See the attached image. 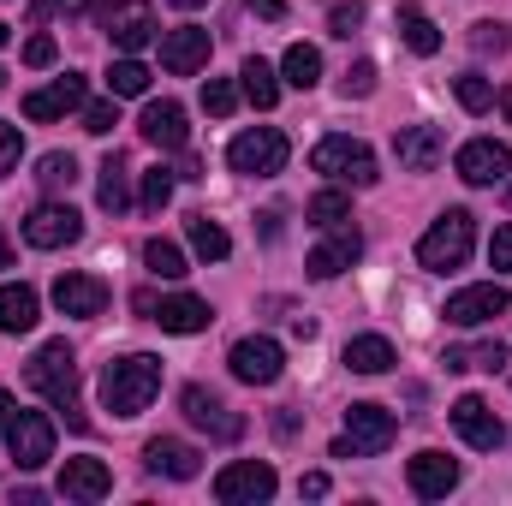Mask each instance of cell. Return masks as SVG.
<instances>
[{"mask_svg": "<svg viewBox=\"0 0 512 506\" xmlns=\"http://www.w3.org/2000/svg\"><path fill=\"white\" fill-rule=\"evenodd\" d=\"M24 381H30L54 411H66V423H72L78 435L90 429V417H84V405H78V358H72V346H66V340L36 346V358L24 364Z\"/></svg>", "mask_w": 512, "mask_h": 506, "instance_id": "6da1fadb", "label": "cell"}, {"mask_svg": "<svg viewBox=\"0 0 512 506\" xmlns=\"http://www.w3.org/2000/svg\"><path fill=\"white\" fill-rule=\"evenodd\" d=\"M155 393H161V358H149V352L114 358V364L102 370V405H108L114 417H137V411H149Z\"/></svg>", "mask_w": 512, "mask_h": 506, "instance_id": "7a4b0ae2", "label": "cell"}, {"mask_svg": "<svg viewBox=\"0 0 512 506\" xmlns=\"http://www.w3.org/2000/svg\"><path fill=\"white\" fill-rule=\"evenodd\" d=\"M477 245V221L465 215V209H447L423 239H417V262L429 268V274H447V268H459L465 256Z\"/></svg>", "mask_w": 512, "mask_h": 506, "instance_id": "3957f363", "label": "cell"}, {"mask_svg": "<svg viewBox=\"0 0 512 506\" xmlns=\"http://www.w3.org/2000/svg\"><path fill=\"white\" fill-rule=\"evenodd\" d=\"M310 167L328 173V179H340V185H358V191H370V185L382 179L370 143H358V137H322V143L310 149Z\"/></svg>", "mask_w": 512, "mask_h": 506, "instance_id": "277c9868", "label": "cell"}, {"mask_svg": "<svg viewBox=\"0 0 512 506\" xmlns=\"http://www.w3.org/2000/svg\"><path fill=\"white\" fill-rule=\"evenodd\" d=\"M286 137L274 126H256V131H239L233 143H227V167L233 173H245V179H274L280 167H286Z\"/></svg>", "mask_w": 512, "mask_h": 506, "instance_id": "5b68a950", "label": "cell"}, {"mask_svg": "<svg viewBox=\"0 0 512 506\" xmlns=\"http://www.w3.org/2000/svg\"><path fill=\"white\" fill-rule=\"evenodd\" d=\"M6 453L18 459V471H42L54 459V423L42 411H6Z\"/></svg>", "mask_w": 512, "mask_h": 506, "instance_id": "8992f818", "label": "cell"}, {"mask_svg": "<svg viewBox=\"0 0 512 506\" xmlns=\"http://www.w3.org/2000/svg\"><path fill=\"white\" fill-rule=\"evenodd\" d=\"M227 370L245 381V387H274L280 370H286V352H280V340H268V334H245V340L227 352Z\"/></svg>", "mask_w": 512, "mask_h": 506, "instance_id": "52a82bcc", "label": "cell"}, {"mask_svg": "<svg viewBox=\"0 0 512 506\" xmlns=\"http://www.w3.org/2000/svg\"><path fill=\"white\" fill-rule=\"evenodd\" d=\"M24 239H30L36 251L78 245V239H84V215H78L72 203H36V209L24 215Z\"/></svg>", "mask_w": 512, "mask_h": 506, "instance_id": "ba28073f", "label": "cell"}, {"mask_svg": "<svg viewBox=\"0 0 512 506\" xmlns=\"http://www.w3.org/2000/svg\"><path fill=\"white\" fill-rule=\"evenodd\" d=\"M131 304H137V310H143L149 322H161L167 334H203V328L215 322V316H209V304H203V298H191V292H173V298H155V292H137Z\"/></svg>", "mask_w": 512, "mask_h": 506, "instance_id": "9c48e42d", "label": "cell"}, {"mask_svg": "<svg viewBox=\"0 0 512 506\" xmlns=\"http://www.w3.org/2000/svg\"><path fill=\"white\" fill-rule=\"evenodd\" d=\"M447 417H453V429H459L477 453H501V447H507V423L489 411V399H483V393L453 399V411H447Z\"/></svg>", "mask_w": 512, "mask_h": 506, "instance_id": "30bf717a", "label": "cell"}, {"mask_svg": "<svg viewBox=\"0 0 512 506\" xmlns=\"http://www.w3.org/2000/svg\"><path fill=\"white\" fill-rule=\"evenodd\" d=\"M268 495H274V465H262V459H239V465H227L215 477V501L221 506H256Z\"/></svg>", "mask_w": 512, "mask_h": 506, "instance_id": "8fae6325", "label": "cell"}, {"mask_svg": "<svg viewBox=\"0 0 512 506\" xmlns=\"http://www.w3.org/2000/svg\"><path fill=\"white\" fill-rule=\"evenodd\" d=\"M507 310H512V292L507 286H495V280H483V286L453 292L441 316H447L453 328H477V322H495V316H507Z\"/></svg>", "mask_w": 512, "mask_h": 506, "instance_id": "7c38bea8", "label": "cell"}, {"mask_svg": "<svg viewBox=\"0 0 512 506\" xmlns=\"http://www.w3.org/2000/svg\"><path fill=\"white\" fill-rule=\"evenodd\" d=\"M393 435H399V417H393L387 405H352V411H346V441H352L364 459H370V453H387Z\"/></svg>", "mask_w": 512, "mask_h": 506, "instance_id": "4fadbf2b", "label": "cell"}, {"mask_svg": "<svg viewBox=\"0 0 512 506\" xmlns=\"http://www.w3.org/2000/svg\"><path fill=\"white\" fill-rule=\"evenodd\" d=\"M179 405H185V417H191L197 429H209L215 441H239V435H245V417H239V411H227L209 387H185V393H179Z\"/></svg>", "mask_w": 512, "mask_h": 506, "instance_id": "5bb4252c", "label": "cell"}, {"mask_svg": "<svg viewBox=\"0 0 512 506\" xmlns=\"http://www.w3.org/2000/svg\"><path fill=\"white\" fill-rule=\"evenodd\" d=\"M54 304H60V316L90 322V316L108 310V280H96V274H60L54 280Z\"/></svg>", "mask_w": 512, "mask_h": 506, "instance_id": "9a60e30c", "label": "cell"}, {"mask_svg": "<svg viewBox=\"0 0 512 506\" xmlns=\"http://www.w3.org/2000/svg\"><path fill=\"white\" fill-rule=\"evenodd\" d=\"M453 167H459L465 185H495V179H507L512 155H507V143H495V137H471V143L459 149Z\"/></svg>", "mask_w": 512, "mask_h": 506, "instance_id": "2e32d148", "label": "cell"}, {"mask_svg": "<svg viewBox=\"0 0 512 506\" xmlns=\"http://www.w3.org/2000/svg\"><path fill=\"white\" fill-rule=\"evenodd\" d=\"M102 30L114 36L120 54H137V48L155 42V12H149V0H126V6H114V12L102 18Z\"/></svg>", "mask_w": 512, "mask_h": 506, "instance_id": "e0dca14e", "label": "cell"}, {"mask_svg": "<svg viewBox=\"0 0 512 506\" xmlns=\"http://www.w3.org/2000/svg\"><path fill=\"white\" fill-rule=\"evenodd\" d=\"M161 66H167L173 78H191V72H203V66H209V30H197V24H185V30H167V36H161Z\"/></svg>", "mask_w": 512, "mask_h": 506, "instance_id": "ac0fdd59", "label": "cell"}, {"mask_svg": "<svg viewBox=\"0 0 512 506\" xmlns=\"http://www.w3.org/2000/svg\"><path fill=\"white\" fill-rule=\"evenodd\" d=\"M84 108V78L78 72H66V78H54L48 90H30L24 96V120H66V114H78Z\"/></svg>", "mask_w": 512, "mask_h": 506, "instance_id": "d6986e66", "label": "cell"}, {"mask_svg": "<svg viewBox=\"0 0 512 506\" xmlns=\"http://www.w3.org/2000/svg\"><path fill=\"white\" fill-rule=\"evenodd\" d=\"M405 483H411V495L441 501V495L459 489V459H447V453H417V459L405 465Z\"/></svg>", "mask_w": 512, "mask_h": 506, "instance_id": "ffe728a7", "label": "cell"}, {"mask_svg": "<svg viewBox=\"0 0 512 506\" xmlns=\"http://www.w3.org/2000/svg\"><path fill=\"white\" fill-rule=\"evenodd\" d=\"M143 465H149L155 477H173V483H191V477L203 471L197 447H185V441H173V435H155V441L143 447Z\"/></svg>", "mask_w": 512, "mask_h": 506, "instance_id": "44dd1931", "label": "cell"}, {"mask_svg": "<svg viewBox=\"0 0 512 506\" xmlns=\"http://www.w3.org/2000/svg\"><path fill=\"white\" fill-rule=\"evenodd\" d=\"M393 155H399L405 173H429L447 155V137H441V126H405L393 137Z\"/></svg>", "mask_w": 512, "mask_h": 506, "instance_id": "7402d4cb", "label": "cell"}, {"mask_svg": "<svg viewBox=\"0 0 512 506\" xmlns=\"http://www.w3.org/2000/svg\"><path fill=\"white\" fill-rule=\"evenodd\" d=\"M137 137H143V143H155V149H185V137H191L185 108H179V102H149V108H143V120H137Z\"/></svg>", "mask_w": 512, "mask_h": 506, "instance_id": "603a6c76", "label": "cell"}, {"mask_svg": "<svg viewBox=\"0 0 512 506\" xmlns=\"http://www.w3.org/2000/svg\"><path fill=\"white\" fill-rule=\"evenodd\" d=\"M358 256H364V239H358V227H334V239H328V245H316L304 268H310V280H334V274H346Z\"/></svg>", "mask_w": 512, "mask_h": 506, "instance_id": "cb8c5ba5", "label": "cell"}, {"mask_svg": "<svg viewBox=\"0 0 512 506\" xmlns=\"http://www.w3.org/2000/svg\"><path fill=\"white\" fill-rule=\"evenodd\" d=\"M108 489H114V471L102 459H66V471H60V495L66 501H102Z\"/></svg>", "mask_w": 512, "mask_h": 506, "instance_id": "d4e9b609", "label": "cell"}, {"mask_svg": "<svg viewBox=\"0 0 512 506\" xmlns=\"http://www.w3.org/2000/svg\"><path fill=\"white\" fill-rule=\"evenodd\" d=\"M393 364H399V352H393V340H382V334L346 340V370H358V376H387Z\"/></svg>", "mask_w": 512, "mask_h": 506, "instance_id": "484cf974", "label": "cell"}, {"mask_svg": "<svg viewBox=\"0 0 512 506\" xmlns=\"http://www.w3.org/2000/svg\"><path fill=\"white\" fill-rule=\"evenodd\" d=\"M42 316V298L30 286H0V334H30Z\"/></svg>", "mask_w": 512, "mask_h": 506, "instance_id": "4316f807", "label": "cell"}, {"mask_svg": "<svg viewBox=\"0 0 512 506\" xmlns=\"http://www.w3.org/2000/svg\"><path fill=\"white\" fill-rule=\"evenodd\" d=\"M96 203L108 209V215H126L131 209V167L120 155H108L102 161V179H96Z\"/></svg>", "mask_w": 512, "mask_h": 506, "instance_id": "83f0119b", "label": "cell"}, {"mask_svg": "<svg viewBox=\"0 0 512 506\" xmlns=\"http://www.w3.org/2000/svg\"><path fill=\"white\" fill-rule=\"evenodd\" d=\"M399 36H405L411 54H441V30L423 6H399Z\"/></svg>", "mask_w": 512, "mask_h": 506, "instance_id": "f1b7e54d", "label": "cell"}, {"mask_svg": "<svg viewBox=\"0 0 512 506\" xmlns=\"http://www.w3.org/2000/svg\"><path fill=\"white\" fill-rule=\"evenodd\" d=\"M185 233H191V251L203 256V262H227V256H233L227 227H221V221H209V215H191V221H185Z\"/></svg>", "mask_w": 512, "mask_h": 506, "instance_id": "f546056e", "label": "cell"}, {"mask_svg": "<svg viewBox=\"0 0 512 506\" xmlns=\"http://www.w3.org/2000/svg\"><path fill=\"white\" fill-rule=\"evenodd\" d=\"M280 72H286L292 90H316V78H322V54H316L310 42H292L286 60H280Z\"/></svg>", "mask_w": 512, "mask_h": 506, "instance_id": "4dcf8cb0", "label": "cell"}, {"mask_svg": "<svg viewBox=\"0 0 512 506\" xmlns=\"http://www.w3.org/2000/svg\"><path fill=\"white\" fill-rule=\"evenodd\" d=\"M441 364H447V370H501V364H507V346H501V340H483V346H447Z\"/></svg>", "mask_w": 512, "mask_h": 506, "instance_id": "1f68e13d", "label": "cell"}, {"mask_svg": "<svg viewBox=\"0 0 512 506\" xmlns=\"http://www.w3.org/2000/svg\"><path fill=\"white\" fill-rule=\"evenodd\" d=\"M239 78H245L239 90L251 96L256 108H274V102H280V78H274V66H268V60H245V66H239Z\"/></svg>", "mask_w": 512, "mask_h": 506, "instance_id": "d6a6232c", "label": "cell"}, {"mask_svg": "<svg viewBox=\"0 0 512 506\" xmlns=\"http://www.w3.org/2000/svg\"><path fill=\"white\" fill-rule=\"evenodd\" d=\"M36 185H42L48 197L72 191V185H78V161H72V155H60V149H54V155H42V161H36Z\"/></svg>", "mask_w": 512, "mask_h": 506, "instance_id": "836d02e7", "label": "cell"}, {"mask_svg": "<svg viewBox=\"0 0 512 506\" xmlns=\"http://www.w3.org/2000/svg\"><path fill=\"white\" fill-rule=\"evenodd\" d=\"M143 90H149V66H143V60H114V66H108V96H114V102H126V96H143Z\"/></svg>", "mask_w": 512, "mask_h": 506, "instance_id": "e575fe53", "label": "cell"}, {"mask_svg": "<svg viewBox=\"0 0 512 506\" xmlns=\"http://www.w3.org/2000/svg\"><path fill=\"white\" fill-rule=\"evenodd\" d=\"M143 268H149L155 280H185V274H191V268H185V251L167 245V239H149V245H143Z\"/></svg>", "mask_w": 512, "mask_h": 506, "instance_id": "d590c367", "label": "cell"}, {"mask_svg": "<svg viewBox=\"0 0 512 506\" xmlns=\"http://www.w3.org/2000/svg\"><path fill=\"white\" fill-rule=\"evenodd\" d=\"M310 221H316L322 233L352 227V203H346V191H316V197H310Z\"/></svg>", "mask_w": 512, "mask_h": 506, "instance_id": "8d00e7d4", "label": "cell"}, {"mask_svg": "<svg viewBox=\"0 0 512 506\" xmlns=\"http://www.w3.org/2000/svg\"><path fill=\"white\" fill-rule=\"evenodd\" d=\"M137 203H143L149 215H161V209L173 203V173H167V167H149L143 185H137Z\"/></svg>", "mask_w": 512, "mask_h": 506, "instance_id": "74e56055", "label": "cell"}, {"mask_svg": "<svg viewBox=\"0 0 512 506\" xmlns=\"http://www.w3.org/2000/svg\"><path fill=\"white\" fill-rule=\"evenodd\" d=\"M453 90H459V108H465V114H489V102H495V90H489L483 72H465Z\"/></svg>", "mask_w": 512, "mask_h": 506, "instance_id": "f35d334b", "label": "cell"}, {"mask_svg": "<svg viewBox=\"0 0 512 506\" xmlns=\"http://www.w3.org/2000/svg\"><path fill=\"white\" fill-rule=\"evenodd\" d=\"M233 108H239V84H233V78H209V84H203V114L227 120Z\"/></svg>", "mask_w": 512, "mask_h": 506, "instance_id": "ab89813d", "label": "cell"}, {"mask_svg": "<svg viewBox=\"0 0 512 506\" xmlns=\"http://www.w3.org/2000/svg\"><path fill=\"white\" fill-rule=\"evenodd\" d=\"M114 126H120V108H114V96H108V102H90V108H84V131H90V137H108Z\"/></svg>", "mask_w": 512, "mask_h": 506, "instance_id": "60d3db41", "label": "cell"}, {"mask_svg": "<svg viewBox=\"0 0 512 506\" xmlns=\"http://www.w3.org/2000/svg\"><path fill=\"white\" fill-rule=\"evenodd\" d=\"M471 48H477V54H501V48H507V24H501V18H483V24L471 30Z\"/></svg>", "mask_w": 512, "mask_h": 506, "instance_id": "b9f144b4", "label": "cell"}, {"mask_svg": "<svg viewBox=\"0 0 512 506\" xmlns=\"http://www.w3.org/2000/svg\"><path fill=\"white\" fill-rule=\"evenodd\" d=\"M358 24H364V6H358V0H340V6L328 12V30H334V36H352Z\"/></svg>", "mask_w": 512, "mask_h": 506, "instance_id": "7bdbcfd3", "label": "cell"}, {"mask_svg": "<svg viewBox=\"0 0 512 506\" xmlns=\"http://www.w3.org/2000/svg\"><path fill=\"white\" fill-rule=\"evenodd\" d=\"M18 155H24V137H18V126H6V120H0V179L18 167Z\"/></svg>", "mask_w": 512, "mask_h": 506, "instance_id": "ee69618b", "label": "cell"}, {"mask_svg": "<svg viewBox=\"0 0 512 506\" xmlns=\"http://www.w3.org/2000/svg\"><path fill=\"white\" fill-rule=\"evenodd\" d=\"M340 90H346V102H352V96H370V90H376V66H370V60H358V66L346 72V84H340Z\"/></svg>", "mask_w": 512, "mask_h": 506, "instance_id": "f6af8a7d", "label": "cell"}, {"mask_svg": "<svg viewBox=\"0 0 512 506\" xmlns=\"http://www.w3.org/2000/svg\"><path fill=\"white\" fill-rule=\"evenodd\" d=\"M54 54H60V48H54V36H30V42H24V66H36V72H42V66H54Z\"/></svg>", "mask_w": 512, "mask_h": 506, "instance_id": "bcb514c9", "label": "cell"}, {"mask_svg": "<svg viewBox=\"0 0 512 506\" xmlns=\"http://www.w3.org/2000/svg\"><path fill=\"white\" fill-rule=\"evenodd\" d=\"M489 262H495L501 274H512V227H495V239H489Z\"/></svg>", "mask_w": 512, "mask_h": 506, "instance_id": "7dc6e473", "label": "cell"}, {"mask_svg": "<svg viewBox=\"0 0 512 506\" xmlns=\"http://www.w3.org/2000/svg\"><path fill=\"white\" fill-rule=\"evenodd\" d=\"M298 495H310V501H322V495H328V477H322V471H310V477L298 483Z\"/></svg>", "mask_w": 512, "mask_h": 506, "instance_id": "c3c4849f", "label": "cell"}, {"mask_svg": "<svg viewBox=\"0 0 512 506\" xmlns=\"http://www.w3.org/2000/svg\"><path fill=\"white\" fill-rule=\"evenodd\" d=\"M256 18H286V0H251Z\"/></svg>", "mask_w": 512, "mask_h": 506, "instance_id": "681fc988", "label": "cell"}, {"mask_svg": "<svg viewBox=\"0 0 512 506\" xmlns=\"http://www.w3.org/2000/svg\"><path fill=\"white\" fill-rule=\"evenodd\" d=\"M114 6H126V0H90V18H96V24H102V18H108V12H114Z\"/></svg>", "mask_w": 512, "mask_h": 506, "instance_id": "f907efd6", "label": "cell"}, {"mask_svg": "<svg viewBox=\"0 0 512 506\" xmlns=\"http://www.w3.org/2000/svg\"><path fill=\"white\" fill-rule=\"evenodd\" d=\"M66 0H36V18H48V12H60Z\"/></svg>", "mask_w": 512, "mask_h": 506, "instance_id": "816d5d0a", "label": "cell"}, {"mask_svg": "<svg viewBox=\"0 0 512 506\" xmlns=\"http://www.w3.org/2000/svg\"><path fill=\"white\" fill-rule=\"evenodd\" d=\"M167 6H179V12H197V6H209V0H167Z\"/></svg>", "mask_w": 512, "mask_h": 506, "instance_id": "f5cc1de1", "label": "cell"}, {"mask_svg": "<svg viewBox=\"0 0 512 506\" xmlns=\"http://www.w3.org/2000/svg\"><path fill=\"white\" fill-rule=\"evenodd\" d=\"M0 268H12V245H6V233H0Z\"/></svg>", "mask_w": 512, "mask_h": 506, "instance_id": "db71d44e", "label": "cell"}, {"mask_svg": "<svg viewBox=\"0 0 512 506\" xmlns=\"http://www.w3.org/2000/svg\"><path fill=\"white\" fill-rule=\"evenodd\" d=\"M501 114H507V126H512V90H501Z\"/></svg>", "mask_w": 512, "mask_h": 506, "instance_id": "11a10c76", "label": "cell"}, {"mask_svg": "<svg viewBox=\"0 0 512 506\" xmlns=\"http://www.w3.org/2000/svg\"><path fill=\"white\" fill-rule=\"evenodd\" d=\"M6 411H12V399H6V393H0V423H6Z\"/></svg>", "mask_w": 512, "mask_h": 506, "instance_id": "9f6ffc18", "label": "cell"}, {"mask_svg": "<svg viewBox=\"0 0 512 506\" xmlns=\"http://www.w3.org/2000/svg\"><path fill=\"white\" fill-rule=\"evenodd\" d=\"M6 36H12V30H6V24H0V48H6Z\"/></svg>", "mask_w": 512, "mask_h": 506, "instance_id": "6f0895ef", "label": "cell"}, {"mask_svg": "<svg viewBox=\"0 0 512 506\" xmlns=\"http://www.w3.org/2000/svg\"><path fill=\"white\" fill-rule=\"evenodd\" d=\"M0 90H6V72H0Z\"/></svg>", "mask_w": 512, "mask_h": 506, "instance_id": "680465c9", "label": "cell"}, {"mask_svg": "<svg viewBox=\"0 0 512 506\" xmlns=\"http://www.w3.org/2000/svg\"><path fill=\"white\" fill-rule=\"evenodd\" d=\"M507 203H512V191H507Z\"/></svg>", "mask_w": 512, "mask_h": 506, "instance_id": "91938a15", "label": "cell"}]
</instances>
